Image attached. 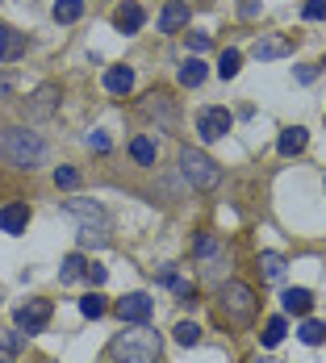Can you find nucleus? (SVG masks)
I'll use <instances>...</instances> for the list:
<instances>
[{"mask_svg":"<svg viewBox=\"0 0 326 363\" xmlns=\"http://www.w3.org/2000/svg\"><path fill=\"white\" fill-rule=\"evenodd\" d=\"M109 351H113V359H121V363H159L163 342H159V334L146 330V322H143V326H134V330H121Z\"/></svg>","mask_w":326,"mask_h":363,"instance_id":"f257e3e1","label":"nucleus"},{"mask_svg":"<svg viewBox=\"0 0 326 363\" xmlns=\"http://www.w3.org/2000/svg\"><path fill=\"white\" fill-rule=\"evenodd\" d=\"M0 150H4V159H9V167H38L42 163V155H46V146H42V138L38 134H30V130H4L0 134Z\"/></svg>","mask_w":326,"mask_h":363,"instance_id":"f03ea898","label":"nucleus"},{"mask_svg":"<svg viewBox=\"0 0 326 363\" xmlns=\"http://www.w3.org/2000/svg\"><path fill=\"white\" fill-rule=\"evenodd\" d=\"M180 172H184V180L192 184V188H201V192H214L217 184H222V167L205 150H192V146L180 150Z\"/></svg>","mask_w":326,"mask_h":363,"instance_id":"7ed1b4c3","label":"nucleus"},{"mask_svg":"<svg viewBox=\"0 0 326 363\" xmlns=\"http://www.w3.org/2000/svg\"><path fill=\"white\" fill-rule=\"evenodd\" d=\"M255 309H259V301H255V292L247 284H239V280H230L226 289H222V313L230 318V322H239V326H247L255 318Z\"/></svg>","mask_w":326,"mask_h":363,"instance_id":"20e7f679","label":"nucleus"},{"mask_svg":"<svg viewBox=\"0 0 326 363\" xmlns=\"http://www.w3.org/2000/svg\"><path fill=\"white\" fill-rule=\"evenodd\" d=\"M50 301H42V296H34V301H26V305H17L13 309V322H17V330L21 334H38V330L50 322Z\"/></svg>","mask_w":326,"mask_h":363,"instance_id":"39448f33","label":"nucleus"},{"mask_svg":"<svg viewBox=\"0 0 326 363\" xmlns=\"http://www.w3.org/2000/svg\"><path fill=\"white\" fill-rule=\"evenodd\" d=\"M151 309H155V301H151L146 292H130V296L117 301V318H121L126 326H143V322H151Z\"/></svg>","mask_w":326,"mask_h":363,"instance_id":"423d86ee","label":"nucleus"},{"mask_svg":"<svg viewBox=\"0 0 326 363\" xmlns=\"http://www.w3.org/2000/svg\"><path fill=\"white\" fill-rule=\"evenodd\" d=\"M230 125H234V117H230L226 109H201V117H197V134H201L205 143L226 138V134H230Z\"/></svg>","mask_w":326,"mask_h":363,"instance_id":"0eeeda50","label":"nucleus"},{"mask_svg":"<svg viewBox=\"0 0 326 363\" xmlns=\"http://www.w3.org/2000/svg\"><path fill=\"white\" fill-rule=\"evenodd\" d=\"M59 109V88L55 84H42L34 96H30V105H26V117L30 121H46V117H55Z\"/></svg>","mask_w":326,"mask_h":363,"instance_id":"6e6552de","label":"nucleus"},{"mask_svg":"<svg viewBox=\"0 0 326 363\" xmlns=\"http://www.w3.org/2000/svg\"><path fill=\"white\" fill-rule=\"evenodd\" d=\"M143 113L151 117V121H159L163 130H172L176 125V105H172V96L168 92H151L143 101Z\"/></svg>","mask_w":326,"mask_h":363,"instance_id":"1a4fd4ad","label":"nucleus"},{"mask_svg":"<svg viewBox=\"0 0 326 363\" xmlns=\"http://www.w3.org/2000/svg\"><path fill=\"white\" fill-rule=\"evenodd\" d=\"M289 50H293V42H289V38H281V34H263V38H255V46H251V55L259 59V63L285 59Z\"/></svg>","mask_w":326,"mask_h":363,"instance_id":"9d476101","label":"nucleus"},{"mask_svg":"<svg viewBox=\"0 0 326 363\" xmlns=\"http://www.w3.org/2000/svg\"><path fill=\"white\" fill-rule=\"evenodd\" d=\"M188 26V4L184 0H168L163 13H159V34H176Z\"/></svg>","mask_w":326,"mask_h":363,"instance_id":"9b49d317","label":"nucleus"},{"mask_svg":"<svg viewBox=\"0 0 326 363\" xmlns=\"http://www.w3.org/2000/svg\"><path fill=\"white\" fill-rule=\"evenodd\" d=\"M143 21H146V13H143V4H134V0H126V4L113 13V26H117L121 34H138Z\"/></svg>","mask_w":326,"mask_h":363,"instance_id":"f8f14e48","label":"nucleus"},{"mask_svg":"<svg viewBox=\"0 0 326 363\" xmlns=\"http://www.w3.org/2000/svg\"><path fill=\"white\" fill-rule=\"evenodd\" d=\"M67 213L80 218L84 225H101V230H109V213L97 205V201H67Z\"/></svg>","mask_w":326,"mask_h":363,"instance_id":"ddd939ff","label":"nucleus"},{"mask_svg":"<svg viewBox=\"0 0 326 363\" xmlns=\"http://www.w3.org/2000/svg\"><path fill=\"white\" fill-rule=\"evenodd\" d=\"M26 225H30V209L26 205H4L0 209V230L4 234H21Z\"/></svg>","mask_w":326,"mask_h":363,"instance_id":"4468645a","label":"nucleus"},{"mask_svg":"<svg viewBox=\"0 0 326 363\" xmlns=\"http://www.w3.org/2000/svg\"><path fill=\"white\" fill-rule=\"evenodd\" d=\"M285 313H293V318H305L310 309H314V296H310V289H285Z\"/></svg>","mask_w":326,"mask_h":363,"instance_id":"2eb2a0df","label":"nucleus"},{"mask_svg":"<svg viewBox=\"0 0 326 363\" xmlns=\"http://www.w3.org/2000/svg\"><path fill=\"white\" fill-rule=\"evenodd\" d=\"M21 55H26V34L0 26V63H4V59H21Z\"/></svg>","mask_w":326,"mask_h":363,"instance_id":"dca6fc26","label":"nucleus"},{"mask_svg":"<svg viewBox=\"0 0 326 363\" xmlns=\"http://www.w3.org/2000/svg\"><path fill=\"white\" fill-rule=\"evenodd\" d=\"M305 143H310V134H305L301 125H289V130H285V134L276 138V150H281V155L289 159V155H301V150H305Z\"/></svg>","mask_w":326,"mask_h":363,"instance_id":"f3484780","label":"nucleus"},{"mask_svg":"<svg viewBox=\"0 0 326 363\" xmlns=\"http://www.w3.org/2000/svg\"><path fill=\"white\" fill-rule=\"evenodd\" d=\"M105 88L113 92V96H126V92L134 88V72H130V67H109L105 72Z\"/></svg>","mask_w":326,"mask_h":363,"instance_id":"a211bd4d","label":"nucleus"},{"mask_svg":"<svg viewBox=\"0 0 326 363\" xmlns=\"http://www.w3.org/2000/svg\"><path fill=\"white\" fill-rule=\"evenodd\" d=\"M50 17H55L59 26H72V21H80V17H84V0H55Z\"/></svg>","mask_w":326,"mask_h":363,"instance_id":"6ab92c4d","label":"nucleus"},{"mask_svg":"<svg viewBox=\"0 0 326 363\" xmlns=\"http://www.w3.org/2000/svg\"><path fill=\"white\" fill-rule=\"evenodd\" d=\"M239 67H243V55H239L234 46H226V50H222V59H217V75H222V79H234Z\"/></svg>","mask_w":326,"mask_h":363,"instance_id":"aec40b11","label":"nucleus"},{"mask_svg":"<svg viewBox=\"0 0 326 363\" xmlns=\"http://www.w3.org/2000/svg\"><path fill=\"white\" fill-rule=\"evenodd\" d=\"M180 84H184V88H197V84H205V63H201L197 55H192V59L180 67Z\"/></svg>","mask_w":326,"mask_h":363,"instance_id":"412c9836","label":"nucleus"},{"mask_svg":"<svg viewBox=\"0 0 326 363\" xmlns=\"http://www.w3.org/2000/svg\"><path fill=\"white\" fill-rule=\"evenodd\" d=\"M84 267H88V263H84V255H67V259L59 263V280H63V284H72V280L84 276Z\"/></svg>","mask_w":326,"mask_h":363,"instance_id":"4be33fe9","label":"nucleus"},{"mask_svg":"<svg viewBox=\"0 0 326 363\" xmlns=\"http://www.w3.org/2000/svg\"><path fill=\"white\" fill-rule=\"evenodd\" d=\"M259 267H263V280H281V276H285V259H281L276 251L259 255Z\"/></svg>","mask_w":326,"mask_h":363,"instance_id":"5701e85b","label":"nucleus"},{"mask_svg":"<svg viewBox=\"0 0 326 363\" xmlns=\"http://www.w3.org/2000/svg\"><path fill=\"white\" fill-rule=\"evenodd\" d=\"M297 334H301V342H305V347H318V342H326V326H322V322H314V318H305Z\"/></svg>","mask_w":326,"mask_h":363,"instance_id":"b1692460","label":"nucleus"},{"mask_svg":"<svg viewBox=\"0 0 326 363\" xmlns=\"http://www.w3.org/2000/svg\"><path fill=\"white\" fill-rule=\"evenodd\" d=\"M285 334H289V326H285V318H272V322L263 326V334H259V342H263V347H276V342H281Z\"/></svg>","mask_w":326,"mask_h":363,"instance_id":"393cba45","label":"nucleus"},{"mask_svg":"<svg viewBox=\"0 0 326 363\" xmlns=\"http://www.w3.org/2000/svg\"><path fill=\"white\" fill-rule=\"evenodd\" d=\"M105 296H101V292H88V296H84V301H80V313H84V318H105Z\"/></svg>","mask_w":326,"mask_h":363,"instance_id":"a878e982","label":"nucleus"},{"mask_svg":"<svg viewBox=\"0 0 326 363\" xmlns=\"http://www.w3.org/2000/svg\"><path fill=\"white\" fill-rule=\"evenodd\" d=\"M109 242V230L101 225H80V247H105Z\"/></svg>","mask_w":326,"mask_h":363,"instance_id":"bb28decb","label":"nucleus"},{"mask_svg":"<svg viewBox=\"0 0 326 363\" xmlns=\"http://www.w3.org/2000/svg\"><path fill=\"white\" fill-rule=\"evenodd\" d=\"M130 155H134L143 167H151V163H155V143H151V138H134V143H130Z\"/></svg>","mask_w":326,"mask_h":363,"instance_id":"cd10ccee","label":"nucleus"},{"mask_svg":"<svg viewBox=\"0 0 326 363\" xmlns=\"http://www.w3.org/2000/svg\"><path fill=\"white\" fill-rule=\"evenodd\" d=\"M172 334H176V342H180V347H197V342H201V330L192 326V322H180Z\"/></svg>","mask_w":326,"mask_h":363,"instance_id":"c85d7f7f","label":"nucleus"},{"mask_svg":"<svg viewBox=\"0 0 326 363\" xmlns=\"http://www.w3.org/2000/svg\"><path fill=\"white\" fill-rule=\"evenodd\" d=\"M26 338H30V334H13V330H0V347H4L9 355H17V351L26 347Z\"/></svg>","mask_w":326,"mask_h":363,"instance_id":"c756f323","label":"nucleus"},{"mask_svg":"<svg viewBox=\"0 0 326 363\" xmlns=\"http://www.w3.org/2000/svg\"><path fill=\"white\" fill-rule=\"evenodd\" d=\"M55 184L59 188H80V172L75 167H55Z\"/></svg>","mask_w":326,"mask_h":363,"instance_id":"7c9ffc66","label":"nucleus"},{"mask_svg":"<svg viewBox=\"0 0 326 363\" xmlns=\"http://www.w3.org/2000/svg\"><path fill=\"white\" fill-rule=\"evenodd\" d=\"M84 280H88V284H105L109 272L101 267V263H88V267H84Z\"/></svg>","mask_w":326,"mask_h":363,"instance_id":"2f4dec72","label":"nucleus"},{"mask_svg":"<svg viewBox=\"0 0 326 363\" xmlns=\"http://www.w3.org/2000/svg\"><path fill=\"white\" fill-rule=\"evenodd\" d=\"M326 17V0H305V21H322Z\"/></svg>","mask_w":326,"mask_h":363,"instance_id":"473e14b6","label":"nucleus"},{"mask_svg":"<svg viewBox=\"0 0 326 363\" xmlns=\"http://www.w3.org/2000/svg\"><path fill=\"white\" fill-rule=\"evenodd\" d=\"M188 50L192 55H205L210 50V34H188Z\"/></svg>","mask_w":326,"mask_h":363,"instance_id":"72a5a7b5","label":"nucleus"},{"mask_svg":"<svg viewBox=\"0 0 326 363\" xmlns=\"http://www.w3.org/2000/svg\"><path fill=\"white\" fill-rule=\"evenodd\" d=\"M155 280H159V284H172V280H176V263H159V267H155Z\"/></svg>","mask_w":326,"mask_h":363,"instance_id":"f704fd0d","label":"nucleus"},{"mask_svg":"<svg viewBox=\"0 0 326 363\" xmlns=\"http://www.w3.org/2000/svg\"><path fill=\"white\" fill-rule=\"evenodd\" d=\"M192 251H197V255H214V251H217V242H214V238H210V234H201Z\"/></svg>","mask_w":326,"mask_h":363,"instance_id":"c9c22d12","label":"nucleus"},{"mask_svg":"<svg viewBox=\"0 0 326 363\" xmlns=\"http://www.w3.org/2000/svg\"><path fill=\"white\" fill-rule=\"evenodd\" d=\"M255 13H259V0H243V4H239V17H243V21H251Z\"/></svg>","mask_w":326,"mask_h":363,"instance_id":"e433bc0d","label":"nucleus"},{"mask_svg":"<svg viewBox=\"0 0 326 363\" xmlns=\"http://www.w3.org/2000/svg\"><path fill=\"white\" fill-rule=\"evenodd\" d=\"M13 88H17V79H13V75H0V101H9Z\"/></svg>","mask_w":326,"mask_h":363,"instance_id":"4c0bfd02","label":"nucleus"},{"mask_svg":"<svg viewBox=\"0 0 326 363\" xmlns=\"http://www.w3.org/2000/svg\"><path fill=\"white\" fill-rule=\"evenodd\" d=\"M88 146H92V150H101V155H105V150H109V138H105V134H88Z\"/></svg>","mask_w":326,"mask_h":363,"instance_id":"58836bf2","label":"nucleus"},{"mask_svg":"<svg viewBox=\"0 0 326 363\" xmlns=\"http://www.w3.org/2000/svg\"><path fill=\"white\" fill-rule=\"evenodd\" d=\"M314 75H318L314 67H297V79H301V84H314Z\"/></svg>","mask_w":326,"mask_h":363,"instance_id":"ea45409f","label":"nucleus"},{"mask_svg":"<svg viewBox=\"0 0 326 363\" xmlns=\"http://www.w3.org/2000/svg\"><path fill=\"white\" fill-rule=\"evenodd\" d=\"M0 363H13V355H9V351H4V347H0Z\"/></svg>","mask_w":326,"mask_h":363,"instance_id":"a19ab883","label":"nucleus"},{"mask_svg":"<svg viewBox=\"0 0 326 363\" xmlns=\"http://www.w3.org/2000/svg\"><path fill=\"white\" fill-rule=\"evenodd\" d=\"M322 188H326V180H322Z\"/></svg>","mask_w":326,"mask_h":363,"instance_id":"79ce46f5","label":"nucleus"}]
</instances>
